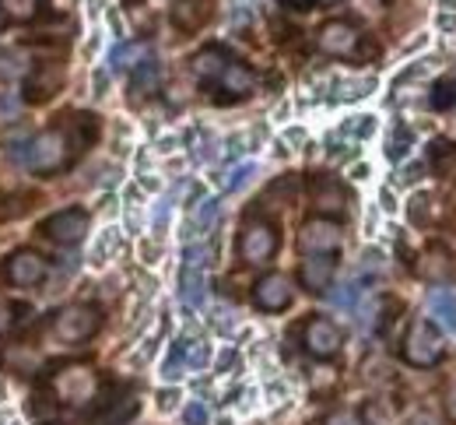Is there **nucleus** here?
<instances>
[{
    "mask_svg": "<svg viewBox=\"0 0 456 425\" xmlns=\"http://www.w3.org/2000/svg\"><path fill=\"white\" fill-rule=\"evenodd\" d=\"M99 327H102V313H99V306L92 303L63 306L50 320V331H53V338L60 345H85V341H92L99 334Z\"/></svg>",
    "mask_w": 456,
    "mask_h": 425,
    "instance_id": "f257e3e1",
    "label": "nucleus"
},
{
    "mask_svg": "<svg viewBox=\"0 0 456 425\" xmlns=\"http://www.w3.org/2000/svg\"><path fill=\"white\" fill-rule=\"evenodd\" d=\"M70 162H74V151H70V141H67L63 123L32 137V144H28V166H32V173H39V176H57Z\"/></svg>",
    "mask_w": 456,
    "mask_h": 425,
    "instance_id": "f03ea898",
    "label": "nucleus"
},
{
    "mask_svg": "<svg viewBox=\"0 0 456 425\" xmlns=\"http://www.w3.org/2000/svg\"><path fill=\"white\" fill-rule=\"evenodd\" d=\"M50 390H53V397H57L60 405L81 408V405H92V401L99 397V376H95L92 365H85V363L63 365L60 372H53Z\"/></svg>",
    "mask_w": 456,
    "mask_h": 425,
    "instance_id": "7ed1b4c3",
    "label": "nucleus"
},
{
    "mask_svg": "<svg viewBox=\"0 0 456 425\" xmlns=\"http://www.w3.org/2000/svg\"><path fill=\"white\" fill-rule=\"evenodd\" d=\"M400 356L407 365H418V369H432V365L443 363V338L439 331L428 323V320H414L400 341Z\"/></svg>",
    "mask_w": 456,
    "mask_h": 425,
    "instance_id": "20e7f679",
    "label": "nucleus"
},
{
    "mask_svg": "<svg viewBox=\"0 0 456 425\" xmlns=\"http://www.w3.org/2000/svg\"><path fill=\"white\" fill-rule=\"evenodd\" d=\"M278 246H281V233H278L274 222L249 218L242 225V233H239V246L235 249H239V260L242 264H267L278 253Z\"/></svg>",
    "mask_w": 456,
    "mask_h": 425,
    "instance_id": "39448f33",
    "label": "nucleus"
},
{
    "mask_svg": "<svg viewBox=\"0 0 456 425\" xmlns=\"http://www.w3.org/2000/svg\"><path fill=\"white\" fill-rule=\"evenodd\" d=\"M39 236H46L50 243H60V246H77L88 236V211L85 208L53 211L50 218L39 222Z\"/></svg>",
    "mask_w": 456,
    "mask_h": 425,
    "instance_id": "423d86ee",
    "label": "nucleus"
},
{
    "mask_svg": "<svg viewBox=\"0 0 456 425\" xmlns=\"http://www.w3.org/2000/svg\"><path fill=\"white\" fill-rule=\"evenodd\" d=\"M46 274H50V264H46V257L36 253V249H14V253H7V260H4V278H7L14 289H36V285L46 282Z\"/></svg>",
    "mask_w": 456,
    "mask_h": 425,
    "instance_id": "0eeeda50",
    "label": "nucleus"
},
{
    "mask_svg": "<svg viewBox=\"0 0 456 425\" xmlns=\"http://www.w3.org/2000/svg\"><path fill=\"white\" fill-rule=\"evenodd\" d=\"M204 264H208V246H186L183 271H179V299L186 306L204 303V289H208Z\"/></svg>",
    "mask_w": 456,
    "mask_h": 425,
    "instance_id": "6e6552de",
    "label": "nucleus"
},
{
    "mask_svg": "<svg viewBox=\"0 0 456 425\" xmlns=\"http://www.w3.org/2000/svg\"><path fill=\"white\" fill-rule=\"evenodd\" d=\"M302 345H305V352L313 359H334L344 345V331L327 316H313L302 327Z\"/></svg>",
    "mask_w": 456,
    "mask_h": 425,
    "instance_id": "1a4fd4ad",
    "label": "nucleus"
},
{
    "mask_svg": "<svg viewBox=\"0 0 456 425\" xmlns=\"http://www.w3.org/2000/svg\"><path fill=\"white\" fill-rule=\"evenodd\" d=\"M341 225L334 218H309L298 233V249L309 257H327L341 249Z\"/></svg>",
    "mask_w": 456,
    "mask_h": 425,
    "instance_id": "9d476101",
    "label": "nucleus"
},
{
    "mask_svg": "<svg viewBox=\"0 0 456 425\" xmlns=\"http://www.w3.org/2000/svg\"><path fill=\"white\" fill-rule=\"evenodd\" d=\"M358 43H362V32L344 18L320 25V32H316V46L327 57H358Z\"/></svg>",
    "mask_w": 456,
    "mask_h": 425,
    "instance_id": "9b49d317",
    "label": "nucleus"
},
{
    "mask_svg": "<svg viewBox=\"0 0 456 425\" xmlns=\"http://www.w3.org/2000/svg\"><path fill=\"white\" fill-rule=\"evenodd\" d=\"M253 303H256V309H264V313H281V309H288V306L295 303V285H291V278L281 274V271H271V274L256 278V285H253Z\"/></svg>",
    "mask_w": 456,
    "mask_h": 425,
    "instance_id": "f8f14e48",
    "label": "nucleus"
},
{
    "mask_svg": "<svg viewBox=\"0 0 456 425\" xmlns=\"http://www.w3.org/2000/svg\"><path fill=\"white\" fill-rule=\"evenodd\" d=\"M253 88H256V74H253V67L242 61H228V67L218 74V81H215V99L218 102H239V99H246V95H253Z\"/></svg>",
    "mask_w": 456,
    "mask_h": 425,
    "instance_id": "ddd939ff",
    "label": "nucleus"
},
{
    "mask_svg": "<svg viewBox=\"0 0 456 425\" xmlns=\"http://www.w3.org/2000/svg\"><path fill=\"white\" fill-rule=\"evenodd\" d=\"M309 193H313V204L323 215H334V218H341L344 211H347V204H351L347 186L341 180H334V176H327V173L309 176Z\"/></svg>",
    "mask_w": 456,
    "mask_h": 425,
    "instance_id": "4468645a",
    "label": "nucleus"
},
{
    "mask_svg": "<svg viewBox=\"0 0 456 425\" xmlns=\"http://www.w3.org/2000/svg\"><path fill=\"white\" fill-rule=\"evenodd\" d=\"M60 88H63V67L57 61H43L25 78V102H32V106L50 102Z\"/></svg>",
    "mask_w": 456,
    "mask_h": 425,
    "instance_id": "2eb2a0df",
    "label": "nucleus"
},
{
    "mask_svg": "<svg viewBox=\"0 0 456 425\" xmlns=\"http://www.w3.org/2000/svg\"><path fill=\"white\" fill-rule=\"evenodd\" d=\"M334 274H338L334 253H327V257H305L302 267H298V282H302L305 292H327L330 282H334Z\"/></svg>",
    "mask_w": 456,
    "mask_h": 425,
    "instance_id": "dca6fc26",
    "label": "nucleus"
},
{
    "mask_svg": "<svg viewBox=\"0 0 456 425\" xmlns=\"http://www.w3.org/2000/svg\"><path fill=\"white\" fill-rule=\"evenodd\" d=\"M225 67H228V53L222 46H204V50L190 61V74H193L197 81H204V85H215Z\"/></svg>",
    "mask_w": 456,
    "mask_h": 425,
    "instance_id": "f3484780",
    "label": "nucleus"
},
{
    "mask_svg": "<svg viewBox=\"0 0 456 425\" xmlns=\"http://www.w3.org/2000/svg\"><path fill=\"white\" fill-rule=\"evenodd\" d=\"M428 313L436 320V327H443L446 334H456V292L453 289H436L428 296Z\"/></svg>",
    "mask_w": 456,
    "mask_h": 425,
    "instance_id": "a211bd4d",
    "label": "nucleus"
},
{
    "mask_svg": "<svg viewBox=\"0 0 456 425\" xmlns=\"http://www.w3.org/2000/svg\"><path fill=\"white\" fill-rule=\"evenodd\" d=\"M159 85H162V63L159 61L148 57V61L137 63L130 70V92H134V99H144V95L159 92Z\"/></svg>",
    "mask_w": 456,
    "mask_h": 425,
    "instance_id": "6ab92c4d",
    "label": "nucleus"
},
{
    "mask_svg": "<svg viewBox=\"0 0 456 425\" xmlns=\"http://www.w3.org/2000/svg\"><path fill=\"white\" fill-rule=\"evenodd\" d=\"M208 21V4L204 0H175L172 7V25L183 29V32H193Z\"/></svg>",
    "mask_w": 456,
    "mask_h": 425,
    "instance_id": "aec40b11",
    "label": "nucleus"
},
{
    "mask_svg": "<svg viewBox=\"0 0 456 425\" xmlns=\"http://www.w3.org/2000/svg\"><path fill=\"white\" fill-rule=\"evenodd\" d=\"M141 412L137 394H119L116 401H102V425H126Z\"/></svg>",
    "mask_w": 456,
    "mask_h": 425,
    "instance_id": "412c9836",
    "label": "nucleus"
},
{
    "mask_svg": "<svg viewBox=\"0 0 456 425\" xmlns=\"http://www.w3.org/2000/svg\"><path fill=\"white\" fill-rule=\"evenodd\" d=\"M421 274H425L428 282H446V278H453L456 267H453V257H450V249H443V246H432V249L425 253V260H421Z\"/></svg>",
    "mask_w": 456,
    "mask_h": 425,
    "instance_id": "4be33fe9",
    "label": "nucleus"
},
{
    "mask_svg": "<svg viewBox=\"0 0 456 425\" xmlns=\"http://www.w3.org/2000/svg\"><path fill=\"white\" fill-rule=\"evenodd\" d=\"M148 57H151L148 43H119L113 50V57H110V63H113V70H134L137 63H144Z\"/></svg>",
    "mask_w": 456,
    "mask_h": 425,
    "instance_id": "5701e85b",
    "label": "nucleus"
},
{
    "mask_svg": "<svg viewBox=\"0 0 456 425\" xmlns=\"http://www.w3.org/2000/svg\"><path fill=\"white\" fill-rule=\"evenodd\" d=\"M428 102H432V110L436 113H446V110H453L456 106V67L446 74V78H439L436 85H432V95H428Z\"/></svg>",
    "mask_w": 456,
    "mask_h": 425,
    "instance_id": "b1692460",
    "label": "nucleus"
},
{
    "mask_svg": "<svg viewBox=\"0 0 456 425\" xmlns=\"http://www.w3.org/2000/svg\"><path fill=\"white\" fill-rule=\"evenodd\" d=\"M186 369H204V365L211 363V348L204 345V341H175V348H172Z\"/></svg>",
    "mask_w": 456,
    "mask_h": 425,
    "instance_id": "393cba45",
    "label": "nucleus"
},
{
    "mask_svg": "<svg viewBox=\"0 0 456 425\" xmlns=\"http://www.w3.org/2000/svg\"><path fill=\"white\" fill-rule=\"evenodd\" d=\"M28 53L21 46H4L0 50V78H21L28 74Z\"/></svg>",
    "mask_w": 456,
    "mask_h": 425,
    "instance_id": "a878e982",
    "label": "nucleus"
},
{
    "mask_svg": "<svg viewBox=\"0 0 456 425\" xmlns=\"http://www.w3.org/2000/svg\"><path fill=\"white\" fill-rule=\"evenodd\" d=\"M43 4L46 0H0V7H4V14L11 21H32L43 11Z\"/></svg>",
    "mask_w": 456,
    "mask_h": 425,
    "instance_id": "bb28decb",
    "label": "nucleus"
},
{
    "mask_svg": "<svg viewBox=\"0 0 456 425\" xmlns=\"http://www.w3.org/2000/svg\"><path fill=\"white\" fill-rule=\"evenodd\" d=\"M116 246H119V233H116V229H106V233H99V243L92 246V264H95V267L110 264V257L116 253Z\"/></svg>",
    "mask_w": 456,
    "mask_h": 425,
    "instance_id": "cd10ccee",
    "label": "nucleus"
},
{
    "mask_svg": "<svg viewBox=\"0 0 456 425\" xmlns=\"http://www.w3.org/2000/svg\"><path fill=\"white\" fill-rule=\"evenodd\" d=\"M432 211H436V197L432 193H414L411 197V222L414 225H428L432 222Z\"/></svg>",
    "mask_w": 456,
    "mask_h": 425,
    "instance_id": "c85d7f7f",
    "label": "nucleus"
},
{
    "mask_svg": "<svg viewBox=\"0 0 456 425\" xmlns=\"http://www.w3.org/2000/svg\"><path fill=\"white\" fill-rule=\"evenodd\" d=\"M432 162H436V173H456V144H436L432 148Z\"/></svg>",
    "mask_w": 456,
    "mask_h": 425,
    "instance_id": "c756f323",
    "label": "nucleus"
},
{
    "mask_svg": "<svg viewBox=\"0 0 456 425\" xmlns=\"http://www.w3.org/2000/svg\"><path fill=\"white\" fill-rule=\"evenodd\" d=\"M253 176H256V166H253V162H242V166H235L225 180H222V186H225L228 193H235V190H242Z\"/></svg>",
    "mask_w": 456,
    "mask_h": 425,
    "instance_id": "7c9ffc66",
    "label": "nucleus"
},
{
    "mask_svg": "<svg viewBox=\"0 0 456 425\" xmlns=\"http://www.w3.org/2000/svg\"><path fill=\"white\" fill-rule=\"evenodd\" d=\"M358 419H362V425H390L394 422V412L387 405H379V401H369Z\"/></svg>",
    "mask_w": 456,
    "mask_h": 425,
    "instance_id": "2f4dec72",
    "label": "nucleus"
},
{
    "mask_svg": "<svg viewBox=\"0 0 456 425\" xmlns=\"http://www.w3.org/2000/svg\"><path fill=\"white\" fill-rule=\"evenodd\" d=\"M411 141H414V137H411V130H407V127H397V130H394V137L387 141V159H394V162H400V159L407 155Z\"/></svg>",
    "mask_w": 456,
    "mask_h": 425,
    "instance_id": "473e14b6",
    "label": "nucleus"
},
{
    "mask_svg": "<svg viewBox=\"0 0 456 425\" xmlns=\"http://www.w3.org/2000/svg\"><path fill=\"white\" fill-rule=\"evenodd\" d=\"M215 222H218V200H200L197 215H193V225L197 229H211Z\"/></svg>",
    "mask_w": 456,
    "mask_h": 425,
    "instance_id": "72a5a7b5",
    "label": "nucleus"
},
{
    "mask_svg": "<svg viewBox=\"0 0 456 425\" xmlns=\"http://www.w3.org/2000/svg\"><path fill=\"white\" fill-rule=\"evenodd\" d=\"M18 110H21V99L14 92H0V123L18 120Z\"/></svg>",
    "mask_w": 456,
    "mask_h": 425,
    "instance_id": "f704fd0d",
    "label": "nucleus"
},
{
    "mask_svg": "<svg viewBox=\"0 0 456 425\" xmlns=\"http://www.w3.org/2000/svg\"><path fill=\"white\" fill-rule=\"evenodd\" d=\"M376 130V117H354L351 123H344V134H354V137H369Z\"/></svg>",
    "mask_w": 456,
    "mask_h": 425,
    "instance_id": "c9c22d12",
    "label": "nucleus"
},
{
    "mask_svg": "<svg viewBox=\"0 0 456 425\" xmlns=\"http://www.w3.org/2000/svg\"><path fill=\"white\" fill-rule=\"evenodd\" d=\"M183 425H208V408L200 401H190L183 408Z\"/></svg>",
    "mask_w": 456,
    "mask_h": 425,
    "instance_id": "e433bc0d",
    "label": "nucleus"
},
{
    "mask_svg": "<svg viewBox=\"0 0 456 425\" xmlns=\"http://www.w3.org/2000/svg\"><path fill=\"white\" fill-rule=\"evenodd\" d=\"M358 292H362V289L347 282V285H341L338 292H330V303H334V306H354V299H358Z\"/></svg>",
    "mask_w": 456,
    "mask_h": 425,
    "instance_id": "4c0bfd02",
    "label": "nucleus"
},
{
    "mask_svg": "<svg viewBox=\"0 0 456 425\" xmlns=\"http://www.w3.org/2000/svg\"><path fill=\"white\" fill-rule=\"evenodd\" d=\"M11 327H14V306L0 296V338H4Z\"/></svg>",
    "mask_w": 456,
    "mask_h": 425,
    "instance_id": "58836bf2",
    "label": "nucleus"
},
{
    "mask_svg": "<svg viewBox=\"0 0 456 425\" xmlns=\"http://www.w3.org/2000/svg\"><path fill=\"white\" fill-rule=\"evenodd\" d=\"M323 425H362V419H358L354 412H330V415L323 419Z\"/></svg>",
    "mask_w": 456,
    "mask_h": 425,
    "instance_id": "ea45409f",
    "label": "nucleus"
},
{
    "mask_svg": "<svg viewBox=\"0 0 456 425\" xmlns=\"http://www.w3.org/2000/svg\"><path fill=\"white\" fill-rule=\"evenodd\" d=\"M362 271H369V274L383 271V253H379V249H369V253L362 257Z\"/></svg>",
    "mask_w": 456,
    "mask_h": 425,
    "instance_id": "a19ab883",
    "label": "nucleus"
},
{
    "mask_svg": "<svg viewBox=\"0 0 456 425\" xmlns=\"http://www.w3.org/2000/svg\"><path fill=\"white\" fill-rule=\"evenodd\" d=\"M175 401H179V390H162V394H159V408H162V412H172Z\"/></svg>",
    "mask_w": 456,
    "mask_h": 425,
    "instance_id": "79ce46f5",
    "label": "nucleus"
},
{
    "mask_svg": "<svg viewBox=\"0 0 456 425\" xmlns=\"http://www.w3.org/2000/svg\"><path fill=\"white\" fill-rule=\"evenodd\" d=\"M403 425H439L436 422V415H428V412H418V415H411Z\"/></svg>",
    "mask_w": 456,
    "mask_h": 425,
    "instance_id": "37998d69",
    "label": "nucleus"
},
{
    "mask_svg": "<svg viewBox=\"0 0 456 425\" xmlns=\"http://www.w3.org/2000/svg\"><path fill=\"white\" fill-rule=\"evenodd\" d=\"M421 173H425L421 166H407V169L400 173V183H414V180H421Z\"/></svg>",
    "mask_w": 456,
    "mask_h": 425,
    "instance_id": "c03bdc74",
    "label": "nucleus"
},
{
    "mask_svg": "<svg viewBox=\"0 0 456 425\" xmlns=\"http://www.w3.org/2000/svg\"><path fill=\"white\" fill-rule=\"evenodd\" d=\"M446 415H450V419L456 422V387L450 390V394H446Z\"/></svg>",
    "mask_w": 456,
    "mask_h": 425,
    "instance_id": "a18cd8bd",
    "label": "nucleus"
},
{
    "mask_svg": "<svg viewBox=\"0 0 456 425\" xmlns=\"http://www.w3.org/2000/svg\"><path fill=\"white\" fill-rule=\"evenodd\" d=\"M383 208H387V211H394V208H397V204H394V193H390V190H383Z\"/></svg>",
    "mask_w": 456,
    "mask_h": 425,
    "instance_id": "49530a36",
    "label": "nucleus"
},
{
    "mask_svg": "<svg viewBox=\"0 0 456 425\" xmlns=\"http://www.w3.org/2000/svg\"><path fill=\"white\" fill-rule=\"evenodd\" d=\"M235 363V352H225V356H222V359H218V369H228V365Z\"/></svg>",
    "mask_w": 456,
    "mask_h": 425,
    "instance_id": "de8ad7c7",
    "label": "nucleus"
},
{
    "mask_svg": "<svg viewBox=\"0 0 456 425\" xmlns=\"http://www.w3.org/2000/svg\"><path fill=\"white\" fill-rule=\"evenodd\" d=\"M320 7H334V4H341V0H316Z\"/></svg>",
    "mask_w": 456,
    "mask_h": 425,
    "instance_id": "09e8293b",
    "label": "nucleus"
},
{
    "mask_svg": "<svg viewBox=\"0 0 456 425\" xmlns=\"http://www.w3.org/2000/svg\"><path fill=\"white\" fill-rule=\"evenodd\" d=\"M285 4H295V7H305L309 0H285Z\"/></svg>",
    "mask_w": 456,
    "mask_h": 425,
    "instance_id": "8fccbe9b",
    "label": "nucleus"
}]
</instances>
